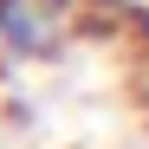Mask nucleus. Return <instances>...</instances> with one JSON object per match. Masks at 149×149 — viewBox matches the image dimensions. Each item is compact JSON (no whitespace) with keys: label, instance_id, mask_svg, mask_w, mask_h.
<instances>
[{"label":"nucleus","instance_id":"nucleus-1","mask_svg":"<svg viewBox=\"0 0 149 149\" xmlns=\"http://www.w3.org/2000/svg\"><path fill=\"white\" fill-rule=\"evenodd\" d=\"M97 19V0H0V65H52Z\"/></svg>","mask_w":149,"mask_h":149}]
</instances>
